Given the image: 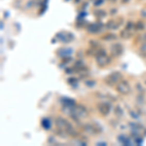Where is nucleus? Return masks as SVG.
I'll use <instances>...</instances> for the list:
<instances>
[{"label":"nucleus","instance_id":"obj_14","mask_svg":"<svg viewBox=\"0 0 146 146\" xmlns=\"http://www.w3.org/2000/svg\"><path fill=\"white\" fill-rule=\"evenodd\" d=\"M95 15H96V17H97L98 19H102L106 16V12L103 11V10H97V11L95 12Z\"/></svg>","mask_w":146,"mask_h":146},{"label":"nucleus","instance_id":"obj_6","mask_svg":"<svg viewBox=\"0 0 146 146\" xmlns=\"http://www.w3.org/2000/svg\"><path fill=\"white\" fill-rule=\"evenodd\" d=\"M97 111L99 112L100 115L105 117V116L109 115V113L111 112V109H112V106H111V104L109 103V102L102 101V102L97 103Z\"/></svg>","mask_w":146,"mask_h":146},{"label":"nucleus","instance_id":"obj_8","mask_svg":"<svg viewBox=\"0 0 146 146\" xmlns=\"http://www.w3.org/2000/svg\"><path fill=\"white\" fill-rule=\"evenodd\" d=\"M102 27H103V24L101 22H93V23H90L88 25L87 30L90 33L96 34V33H98L102 30Z\"/></svg>","mask_w":146,"mask_h":146},{"label":"nucleus","instance_id":"obj_16","mask_svg":"<svg viewBox=\"0 0 146 146\" xmlns=\"http://www.w3.org/2000/svg\"><path fill=\"white\" fill-rule=\"evenodd\" d=\"M125 28H127V29H128V30L133 31V29H135V28H134V22H128V23H127V25H126V27H125Z\"/></svg>","mask_w":146,"mask_h":146},{"label":"nucleus","instance_id":"obj_13","mask_svg":"<svg viewBox=\"0 0 146 146\" xmlns=\"http://www.w3.org/2000/svg\"><path fill=\"white\" fill-rule=\"evenodd\" d=\"M134 28H135V30H143L145 28V23L142 21H138L134 23Z\"/></svg>","mask_w":146,"mask_h":146},{"label":"nucleus","instance_id":"obj_12","mask_svg":"<svg viewBox=\"0 0 146 146\" xmlns=\"http://www.w3.org/2000/svg\"><path fill=\"white\" fill-rule=\"evenodd\" d=\"M139 54L142 58H146V41L142 42L139 47Z\"/></svg>","mask_w":146,"mask_h":146},{"label":"nucleus","instance_id":"obj_20","mask_svg":"<svg viewBox=\"0 0 146 146\" xmlns=\"http://www.w3.org/2000/svg\"><path fill=\"white\" fill-rule=\"evenodd\" d=\"M116 10H111V15H113V14H115Z\"/></svg>","mask_w":146,"mask_h":146},{"label":"nucleus","instance_id":"obj_4","mask_svg":"<svg viewBox=\"0 0 146 146\" xmlns=\"http://www.w3.org/2000/svg\"><path fill=\"white\" fill-rule=\"evenodd\" d=\"M111 57H109L106 54V52H102V53L98 54L96 57V63L97 64V66L99 67H105L108 64H110L111 62Z\"/></svg>","mask_w":146,"mask_h":146},{"label":"nucleus","instance_id":"obj_1","mask_svg":"<svg viewBox=\"0 0 146 146\" xmlns=\"http://www.w3.org/2000/svg\"><path fill=\"white\" fill-rule=\"evenodd\" d=\"M55 124L61 134H66L72 137H76L79 134L70 122L62 117H57L55 120Z\"/></svg>","mask_w":146,"mask_h":146},{"label":"nucleus","instance_id":"obj_11","mask_svg":"<svg viewBox=\"0 0 146 146\" xmlns=\"http://www.w3.org/2000/svg\"><path fill=\"white\" fill-rule=\"evenodd\" d=\"M116 38H117V36L115 34H113V33H107V34H105V35H103L101 37V39L104 40V41H113Z\"/></svg>","mask_w":146,"mask_h":146},{"label":"nucleus","instance_id":"obj_2","mask_svg":"<svg viewBox=\"0 0 146 146\" xmlns=\"http://www.w3.org/2000/svg\"><path fill=\"white\" fill-rule=\"evenodd\" d=\"M122 80H123V74L119 71H114L109 73L104 78V83L109 87H116Z\"/></svg>","mask_w":146,"mask_h":146},{"label":"nucleus","instance_id":"obj_15","mask_svg":"<svg viewBox=\"0 0 146 146\" xmlns=\"http://www.w3.org/2000/svg\"><path fill=\"white\" fill-rule=\"evenodd\" d=\"M114 113L118 117H123L124 116V112H123V109L121 108L120 106H116L115 109H114Z\"/></svg>","mask_w":146,"mask_h":146},{"label":"nucleus","instance_id":"obj_21","mask_svg":"<svg viewBox=\"0 0 146 146\" xmlns=\"http://www.w3.org/2000/svg\"><path fill=\"white\" fill-rule=\"evenodd\" d=\"M109 1H111V2H115L116 0H109Z\"/></svg>","mask_w":146,"mask_h":146},{"label":"nucleus","instance_id":"obj_19","mask_svg":"<svg viewBox=\"0 0 146 146\" xmlns=\"http://www.w3.org/2000/svg\"><path fill=\"white\" fill-rule=\"evenodd\" d=\"M141 16L144 17V18H146V11H141Z\"/></svg>","mask_w":146,"mask_h":146},{"label":"nucleus","instance_id":"obj_7","mask_svg":"<svg viewBox=\"0 0 146 146\" xmlns=\"http://www.w3.org/2000/svg\"><path fill=\"white\" fill-rule=\"evenodd\" d=\"M123 52H124V48H123V45L121 43H114V44L111 45L110 53L113 58H119L123 54Z\"/></svg>","mask_w":146,"mask_h":146},{"label":"nucleus","instance_id":"obj_3","mask_svg":"<svg viewBox=\"0 0 146 146\" xmlns=\"http://www.w3.org/2000/svg\"><path fill=\"white\" fill-rule=\"evenodd\" d=\"M117 93L122 95V96H128L132 92V87L127 80H122L121 82L118 83V85L115 87Z\"/></svg>","mask_w":146,"mask_h":146},{"label":"nucleus","instance_id":"obj_10","mask_svg":"<svg viewBox=\"0 0 146 146\" xmlns=\"http://www.w3.org/2000/svg\"><path fill=\"white\" fill-rule=\"evenodd\" d=\"M133 32L132 30H128L127 28H124L123 30L120 32V36H121V38H123V39H128V38H131L132 36H133Z\"/></svg>","mask_w":146,"mask_h":146},{"label":"nucleus","instance_id":"obj_17","mask_svg":"<svg viewBox=\"0 0 146 146\" xmlns=\"http://www.w3.org/2000/svg\"><path fill=\"white\" fill-rule=\"evenodd\" d=\"M103 1H104V0H97V1L95 2V6H100V5L103 3Z\"/></svg>","mask_w":146,"mask_h":146},{"label":"nucleus","instance_id":"obj_9","mask_svg":"<svg viewBox=\"0 0 146 146\" xmlns=\"http://www.w3.org/2000/svg\"><path fill=\"white\" fill-rule=\"evenodd\" d=\"M123 23V18H120L117 20H109L105 24V27L107 29H118V27Z\"/></svg>","mask_w":146,"mask_h":146},{"label":"nucleus","instance_id":"obj_18","mask_svg":"<svg viewBox=\"0 0 146 146\" xmlns=\"http://www.w3.org/2000/svg\"><path fill=\"white\" fill-rule=\"evenodd\" d=\"M140 39L142 40V42H145V41H146V33H144L143 35H141V37H140Z\"/></svg>","mask_w":146,"mask_h":146},{"label":"nucleus","instance_id":"obj_5","mask_svg":"<svg viewBox=\"0 0 146 146\" xmlns=\"http://www.w3.org/2000/svg\"><path fill=\"white\" fill-rule=\"evenodd\" d=\"M83 130L90 135H97L101 133V128H99L97 125L93 124V123H88V124L83 125Z\"/></svg>","mask_w":146,"mask_h":146}]
</instances>
